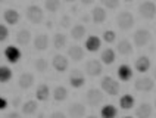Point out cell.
<instances>
[{"mask_svg":"<svg viewBox=\"0 0 156 118\" xmlns=\"http://www.w3.org/2000/svg\"><path fill=\"white\" fill-rule=\"evenodd\" d=\"M68 56H69L74 62H80L83 61L84 56H86V52L81 46H77V44H72L69 49H68Z\"/></svg>","mask_w":156,"mask_h":118,"instance_id":"d6986e66","label":"cell"},{"mask_svg":"<svg viewBox=\"0 0 156 118\" xmlns=\"http://www.w3.org/2000/svg\"><path fill=\"white\" fill-rule=\"evenodd\" d=\"M134 105H136L134 96H131V94H124V96H121V99H119V106H121V109L130 111V109H133Z\"/></svg>","mask_w":156,"mask_h":118,"instance_id":"4316f807","label":"cell"},{"mask_svg":"<svg viewBox=\"0 0 156 118\" xmlns=\"http://www.w3.org/2000/svg\"><path fill=\"white\" fill-rule=\"evenodd\" d=\"M80 2H81L84 6H90V5H93V3H94L96 0H80Z\"/></svg>","mask_w":156,"mask_h":118,"instance_id":"7bdbcfd3","label":"cell"},{"mask_svg":"<svg viewBox=\"0 0 156 118\" xmlns=\"http://www.w3.org/2000/svg\"><path fill=\"white\" fill-rule=\"evenodd\" d=\"M124 2H127V3H130V2H133V0H124Z\"/></svg>","mask_w":156,"mask_h":118,"instance_id":"c3c4849f","label":"cell"},{"mask_svg":"<svg viewBox=\"0 0 156 118\" xmlns=\"http://www.w3.org/2000/svg\"><path fill=\"white\" fill-rule=\"evenodd\" d=\"M122 118H133V117H130V115H127V117H122Z\"/></svg>","mask_w":156,"mask_h":118,"instance_id":"681fc988","label":"cell"},{"mask_svg":"<svg viewBox=\"0 0 156 118\" xmlns=\"http://www.w3.org/2000/svg\"><path fill=\"white\" fill-rule=\"evenodd\" d=\"M37 108H38V103L37 101H27L22 106H21V109H22V114L24 115H34L35 112H37Z\"/></svg>","mask_w":156,"mask_h":118,"instance_id":"f546056e","label":"cell"},{"mask_svg":"<svg viewBox=\"0 0 156 118\" xmlns=\"http://www.w3.org/2000/svg\"><path fill=\"white\" fill-rule=\"evenodd\" d=\"M62 0H44V8L46 10L52 12V13H56L59 9H61Z\"/></svg>","mask_w":156,"mask_h":118,"instance_id":"d6a6232c","label":"cell"},{"mask_svg":"<svg viewBox=\"0 0 156 118\" xmlns=\"http://www.w3.org/2000/svg\"><path fill=\"white\" fill-rule=\"evenodd\" d=\"M116 25H118V28L122 30V31L131 30V28L134 27V17H133V13H131V12H127V10L119 12L118 17H116Z\"/></svg>","mask_w":156,"mask_h":118,"instance_id":"3957f363","label":"cell"},{"mask_svg":"<svg viewBox=\"0 0 156 118\" xmlns=\"http://www.w3.org/2000/svg\"><path fill=\"white\" fill-rule=\"evenodd\" d=\"M49 43H50V40H49V35L47 34H37L34 37V42H33V44H34V49L37 52H44L47 50V47H49Z\"/></svg>","mask_w":156,"mask_h":118,"instance_id":"7c38bea8","label":"cell"},{"mask_svg":"<svg viewBox=\"0 0 156 118\" xmlns=\"http://www.w3.org/2000/svg\"><path fill=\"white\" fill-rule=\"evenodd\" d=\"M100 117L102 118H116L118 117V109H116V106L112 105V103L105 105L103 108L100 109Z\"/></svg>","mask_w":156,"mask_h":118,"instance_id":"484cf974","label":"cell"},{"mask_svg":"<svg viewBox=\"0 0 156 118\" xmlns=\"http://www.w3.org/2000/svg\"><path fill=\"white\" fill-rule=\"evenodd\" d=\"M150 65H152V62H150V59H149V56H139V58L136 59V64H134V67H136V69L139 71V72H147L149 69H150Z\"/></svg>","mask_w":156,"mask_h":118,"instance_id":"44dd1931","label":"cell"},{"mask_svg":"<svg viewBox=\"0 0 156 118\" xmlns=\"http://www.w3.org/2000/svg\"><path fill=\"white\" fill-rule=\"evenodd\" d=\"M155 108H156V101H155Z\"/></svg>","mask_w":156,"mask_h":118,"instance_id":"f5cc1de1","label":"cell"},{"mask_svg":"<svg viewBox=\"0 0 156 118\" xmlns=\"http://www.w3.org/2000/svg\"><path fill=\"white\" fill-rule=\"evenodd\" d=\"M3 55H5V59L8 61L10 65L18 64V62L21 61V58H22V52H21V49L16 47V46H13V44H9L8 47H5Z\"/></svg>","mask_w":156,"mask_h":118,"instance_id":"277c9868","label":"cell"},{"mask_svg":"<svg viewBox=\"0 0 156 118\" xmlns=\"http://www.w3.org/2000/svg\"><path fill=\"white\" fill-rule=\"evenodd\" d=\"M19 19H21V15H19V12H18L16 9L9 8L3 12V21L8 25H16L18 22H19Z\"/></svg>","mask_w":156,"mask_h":118,"instance_id":"4fadbf2b","label":"cell"},{"mask_svg":"<svg viewBox=\"0 0 156 118\" xmlns=\"http://www.w3.org/2000/svg\"><path fill=\"white\" fill-rule=\"evenodd\" d=\"M3 2H5V0H0V3H3Z\"/></svg>","mask_w":156,"mask_h":118,"instance_id":"816d5d0a","label":"cell"},{"mask_svg":"<svg viewBox=\"0 0 156 118\" xmlns=\"http://www.w3.org/2000/svg\"><path fill=\"white\" fill-rule=\"evenodd\" d=\"M63 2H66V3H72V2H75V0H63Z\"/></svg>","mask_w":156,"mask_h":118,"instance_id":"bcb514c9","label":"cell"},{"mask_svg":"<svg viewBox=\"0 0 156 118\" xmlns=\"http://www.w3.org/2000/svg\"><path fill=\"white\" fill-rule=\"evenodd\" d=\"M100 87H102V90H103L106 94H109V96H116L118 93H119V83L112 78V77L109 76H105L102 77V80H100Z\"/></svg>","mask_w":156,"mask_h":118,"instance_id":"6da1fadb","label":"cell"},{"mask_svg":"<svg viewBox=\"0 0 156 118\" xmlns=\"http://www.w3.org/2000/svg\"><path fill=\"white\" fill-rule=\"evenodd\" d=\"M86 101L90 106H97L103 102V93L99 89H88L86 93Z\"/></svg>","mask_w":156,"mask_h":118,"instance_id":"52a82bcc","label":"cell"},{"mask_svg":"<svg viewBox=\"0 0 156 118\" xmlns=\"http://www.w3.org/2000/svg\"><path fill=\"white\" fill-rule=\"evenodd\" d=\"M116 72H118V78H119L121 81H130L131 78H133V69H131V67L127 65V64L119 65Z\"/></svg>","mask_w":156,"mask_h":118,"instance_id":"603a6c76","label":"cell"},{"mask_svg":"<svg viewBox=\"0 0 156 118\" xmlns=\"http://www.w3.org/2000/svg\"><path fill=\"white\" fill-rule=\"evenodd\" d=\"M68 81H69L71 87H74V89H81L83 86L86 84V77H84V74H83L81 71L72 69V71L69 72Z\"/></svg>","mask_w":156,"mask_h":118,"instance_id":"30bf717a","label":"cell"},{"mask_svg":"<svg viewBox=\"0 0 156 118\" xmlns=\"http://www.w3.org/2000/svg\"><path fill=\"white\" fill-rule=\"evenodd\" d=\"M68 115L71 118H83L86 115V106L80 102H74L68 108Z\"/></svg>","mask_w":156,"mask_h":118,"instance_id":"5bb4252c","label":"cell"},{"mask_svg":"<svg viewBox=\"0 0 156 118\" xmlns=\"http://www.w3.org/2000/svg\"><path fill=\"white\" fill-rule=\"evenodd\" d=\"M139 13L141 18H144V19H153L156 17V5L153 2H143L141 5L139 6Z\"/></svg>","mask_w":156,"mask_h":118,"instance_id":"8992f818","label":"cell"},{"mask_svg":"<svg viewBox=\"0 0 156 118\" xmlns=\"http://www.w3.org/2000/svg\"><path fill=\"white\" fill-rule=\"evenodd\" d=\"M34 81H35V78L31 72H24V74H21L19 78H18V86H19L22 90H28V89H31V87L34 86Z\"/></svg>","mask_w":156,"mask_h":118,"instance_id":"9a60e30c","label":"cell"},{"mask_svg":"<svg viewBox=\"0 0 156 118\" xmlns=\"http://www.w3.org/2000/svg\"><path fill=\"white\" fill-rule=\"evenodd\" d=\"M52 96H53V99H55L56 102H63V101H66V99H68L69 92H68V89H66V87H63V86H56V87L53 89Z\"/></svg>","mask_w":156,"mask_h":118,"instance_id":"7402d4cb","label":"cell"},{"mask_svg":"<svg viewBox=\"0 0 156 118\" xmlns=\"http://www.w3.org/2000/svg\"><path fill=\"white\" fill-rule=\"evenodd\" d=\"M49 118H66V115H65L62 111H55V112L50 114V117Z\"/></svg>","mask_w":156,"mask_h":118,"instance_id":"f35d334b","label":"cell"},{"mask_svg":"<svg viewBox=\"0 0 156 118\" xmlns=\"http://www.w3.org/2000/svg\"><path fill=\"white\" fill-rule=\"evenodd\" d=\"M13 77V71L8 65H0V83H8Z\"/></svg>","mask_w":156,"mask_h":118,"instance_id":"1f68e13d","label":"cell"},{"mask_svg":"<svg viewBox=\"0 0 156 118\" xmlns=\"http://www.w3.org/2000/svg\"><path fill=\"white\" fill-rule=\"evenodd\" d=\"M87 30L86 27L83 25V24H77L75 27H72L71 28V37L74 39V40H77V42H80V40H83L84 39V35H86Z\"/></svg>","mask_w":156,"mask_h":118,"instance_id":"83f0119b","label":"cell"},{"mask_svg":"<svg viewBox=\"0 0 156 118\" xmlns=\"http://www.w3.org/2000/svg\"><path fill=\"white\" fill-rule=\"evenodd\" d=\"M50 87L47 84H44V83H41V84L37 86V89H35V98H37V101L40 102H47L49 101V98H50Z\"/></svg>","mask_w":156,"mask_h":118,"instance_id":"e0dca14e","label":"cell"},{"mask_svg":"<svg viewBox=\"0 0 156 118\" xmlns=\"http://www.w3.org/2000/svg\"><path fill=\"white\" fill-rule=\"evenodd\" d=\"M71 24H72V19H71L69 15H63L61 18V27L62 28H69Z\"/></svg>","mask_w":156,"mask_h":118,"instance_id":"74e56055","label":"cell"},{"mask_svg":"<svg viewBox=\"0 0 156 118\" xmlns=\"http://www.w3.org/2000/svg\"><path fill=\"white\" fill-rule=\"evenodd\" d=\"M37 118H46V115H44V112H40V114L37 115Z\"/></svg>","mask_w":156,"mask_h":118,"instance_id":"ee69618b","label":"cell"},{"mask_svg":"<svg viewBox=\"0 0 156 118\" xmlns=\"http://www.w3.org/2000/svg\"><path fill=\"white\" fill-rule=\"evenodd\" d=\"M116 50H118V53L119 55H122V56H128V55H131L133 53V44H131L130 40H127V39H124V40H121V42L118 43V46H116Z\"/></svg>","mask_w":156,"mask_h":118,"instance_id":"cb8c5ba5","label":"cell"},{"mask_svg":"<svg viewBox=\"0 0 156 118\" xmlns=\"http://www.w3.org/2000/svg\"><path fill=\"white\" fill-rule=\"evenodd\" d=\"M152 112H153L152 105L147 103V102H143V103H140V106H137V109H136V118H150L152 117Z\"/></svg>","mask_w":156,"mask_h":118,"instance_id":"ffe728a7","label":"cell"},{"mask_svg":"<svg viewBox=\"0 0 156 118\" xmlns=\"http://www.w3.org/2000/svg\"><path fill=\"white\" fill-rule=\"evenodd\" d=\"M34 68H35V71H38L40 74L47 72V69H49V62H47V59L37 58L35 59V62H34Z\"/></svg>","mask_w":156,"mask_h":118,"instance_id":"836d02e7","label":"cell"},{"mask_svg":"<svg viewBox=\"0 0 156 118\" xmlns=\"http://www.w3.org/2000/svg\"><path fill=\"white\" fill-rule=\"evenodd\" d=\"M102 39H103L105 43L111 44V43H113L115 40H116V33L112 31V30H106V31L103 33V35H102Z\"/></svg>","mask_w":156,"mask_h":118,"instance_id":"e575fe53","label":"cell"},{"mask_svg":"<svg viewBox=\"0 0 156 118\" xmlns=\"http://www.w3.org/2000/svg\"><path fill=\"white\" fill-rule=\"evenodd\" d=\"M106 18H108V12H106L105 8H102V6L93 8V10H91V19H93L94 24H97V25L103 24L106 21Z\"/></svg>","mask_w":156,"mask_h":118,"instance_id":"2e32d148","label":"cell"},{"mask_svg":"<svg viewBox=\"0 0 156 118\" xmlns=\"http://www.w3.org/2000/svg\"><path fill=\"white\" fill-rule=\"evenodd\" d=\"M52 65L53 68L58 71V72H65L68 67H69V61L66 59V56H63V55H55L52 59Z\"/></svg>","mask_w":156,"mask_h":118,"instance_id":"8fae6325","label":"cell"},{"mask_svg":"<svg viewBox=\"0 0 156 118\" xmlns=\"http://www.w3.org/2000/svg\"><path fill=\"white\" fill-rule=\"evenodd\" d=\"M47 28H52V21H47Z\"/></svg>","mask_w":156,"mask_h":118,"instance_id":"f6af8a7d","label":"cell"},{"mask_svg":"<svg viewBox=\"0 0 156 118\" xmlns=\"http://www.w3.org/2000/svg\"><path fill=\"white\" fill-rule=\"evenodd\" d=\"M66 42H68V39H66V35L63 33H56L55 37H53V46H55V49H58V50L63 49V47L66 46Z\"/></svg>","mask_w":156,"mask_h":118,"instance_id":"4dcf8cb0","label":"cell"},{"mask_svg":"<svg viewBox=\"0 0 156 118\" xmlns=\"http://www.w3.org/2000/svg\"><path fill=\"white\" fill-rule=\"evenodd\" d=\"M100 46H102V40L97 37V35H90V37H87L86 43H84V47H86L87 52H91V53H94L100 49Z\"/></svg>","mask_w":156,"mask_h":118,"instance_id":"ac0fdd59","label":"cell"},{"mask_svg":"<svg viewBox=\"0 0 156 118\" xmlns=\"http://www.w3.org/2000/svg\"><path fill=\"white\" fill-rule=\"evenodd\" d=\"M155 80H156V68H155Z\"/></svg>","mask_w":156,"mask_h":118,"instance_id":"f907efd6","label":"cell"},{"mask_svg":"<svg viewBox=\"0 0 156 118\" xmlns=\"http://www.w3.org/2000/svg\"><path fill=\"white\" fill-rule=\"evenodd\" d=\"M30 42H31V33L28 30L22 28L16 33V43L19 46H27Z\"/></svg>","mask_w":156,"mask_h":118,"instance_id":"f1b7e54d","label":"cell"},{"mask_svg":"<svg viewBox=\"0 0 156 118\" xmlns=\"http://www.w3.org/2000/svg\"><path fill=\"white\" fill-rule=\"evenodd\" d=\"M25 17L31 24L38 25V24H41V22L44 21V12L40 6L31 5V6H28V8L25 9Z\"/></svg>","mask_w":156,"mask_h":118,"instance_id":"7a4b0ae2","label":"cell"},{"mask_svg":"<svg viewBox=\"0 0 156 118\" xmlns=\"http://www.w3.org/2000/svg\"><path fill=\"white\" fill-rule=\"evenodd\" d=\"M87 118H97V117H96V115H88Z\"/></svg>","mask_w":156,"mask_h":118,"instance_id":"7dc6e473","label":"cell"},{"mask_svg":"<svg viewBox=\"0 0 156 118\" xmlns=\"http://www.w3.org/2000/svg\"><path fill=\"white\" fill-rule=\"evenodd\" d=\"M0 59H2V53H0Z\"/></svg>","mask_w":156,"mask_h":118,"instance_id":"db71d44e","label":"cell"},{"mask_svg":"<svg viewBox=\"0 0 156 118\" xmlns=\"http://www.w3.org/2000/svg\"><path fill=\"white\" fill-rule=\"evenodd\" d=\"M102 5L106 9H118L119 8V0H100Z\"/></svg>","mask_w":156,"mask_h":118,"instance_id":"d590c367","label":"cell"},{"mask_svg":"<svg viewBox=\"0 0 156 118\" xmlns=\"http://www.w3.org/2000/svg\"><path fill=\"white\" fill-rule=\"evenodd\" d=\"M8 37H9L8 27H5V25L0 24V43H3L5 40H8Z\"/></svg>","mask_w":156,"mask_h":118,"instance_id":"8d00e7d4","label":"cell"},{"mask_svg":"<svg viewBox=\"0 0 156 118\" xmlns=\"http://www.w3.org/2000/svg\"><path fill=\"white\" fill-rule=\"evenodd\" d=\"M8 105H9L8 101H6L3 96H0V111H5L6 108H8Z\"/></svg>","mask_w":156,"mask_h":118,"instance_id":"ab89813d","label":"cell"},{"mask_svg":"<svg viewBox=\"0 0 156 118\" xmlns=\"http://www.w3.org/2000/svg\"><path fill=\"white\" fill-rule=\"evenodd\" d=\"M5 118H22L21 115H19V112H15V111H12V112H9L8 115Z\"/></svg>","mask_w":156,"mask_h":118,"instance_id":"60d3db41","label":"cell"},{"mask_svg":"<svg viewBox=\"0 0 156 118\" xmlns=\"http://www.w3.org/2000/svg\"><path fill=\"white\" fill-rule=\"evenodd\" d=\"M155 87V81L150 77H140L134 83V89L137 92H152Z\"/></svg>","mask_w":156,"mask_h":118,"instance_id":"9c48e42d","label":"cell"},{"mask_svg":"<svg viewBox=\"0 0 156 118\" xmlns=\"http://www.w3.org/2000/svg\"><path fill=\"white\" fill-rule=\"evenodd\" d=\"M133 40H134V44L137 46V47H144L146 44L150 43L152 40V33L146 30V28H140L137 30L134 35H133Z\"/></svg>","mask_w":156,"mask_h":118,"instance_id":"5b68a950","label":"cell"},{"mask_svg":"<svg viewBox=\"0 0 156 118\" xmlns=\"http://www.w3.org/2000/svg\"><path fill=\"white\" fill-rule=\"evenodd\" d=\"M21 102H22V101H21V98H19V96H16V98L12 101V106H13V108H18V106L21 105Z\"/></svg>","mask_w":156,"mask_h":118,"instance_id":"b9f144b4","label":"cell"},{"mask_svg":"<svg viewBox=\"0 0 156 118\" xmlns=\"http://www.w3.org/2000/svg\"><path fill=\"white\" fill-rule=\"evenodd\" d=\"M100 59H102V62H103L105 65H112L113 62L116 61V53H115V50H113V49L108 47V49H105V50L102 52Z\"/></svg>","mask_w":156,"mask_h":118,"instance_id":"d4e9b609","label":"cell"},{"mask_svg":"<svg viewBox=\"0 0 156 118\" xmlns=\"http://www.w3.org/2000/svg\"><path fill=\"white\" fill-rule=\"evenodd\" d=\"M103 71V62L99 59H91L86 64V72L90 77H99Z\"/></svg>","mask_w":156,"mask_h":118,"instance_id":"ba28073f","label":"cell"}]
</instances>
